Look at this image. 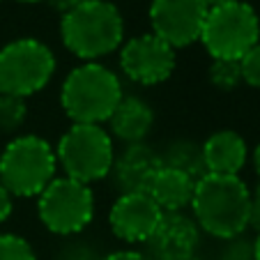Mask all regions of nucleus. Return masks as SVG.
<instances>
[{
	"instance_id": "nucleus-8",
	"label": "nucleus",
	"mask_w": 260,
	"mask_h": 260,
	"mask_svg": "<svg viewBox=\"0 0 260 260\" xmlns=\"http://www.w3.org/2000/svg\"><path fill=\"white\" fill-rule=\"evenodd\" d=\"M40 219L55 235H76L94 214L92 189L72 177H53L49 187L40 193Z\"/></svg>"
},
{
	"instance_id": "nucleus-14",
	"label": "nucleus",
	"mask_w": 260,
	"mask_h": 260,
	"mask_svg": "<svg viewBox=\"0 0 260 260\" xmlns=\"http://www.w3.org/2000/svg\"><path fill=\"white\" fill-rule=\"evenodd\" d=\"M203 159L212 175H237L246 161V143L233 129H221L205 141Z\"/></svg>"
},
{
	"instance_id": "nucleus-2",
	"label": "nucleus",
	"mask_w": 260,
	"mask_h": 260,
	"mask_svg": "<svg viewBox=\"0 0 260 260\" xmlns=\"http://www.w3.org/2000/svg\"><path fill=\"white\" fill-rule=\"evenodd\" d=\"M60 32L64 46L74 55L83 60H97L120 46L124 23L113 3L85 0L83 5L64 14Z\"/></svg>"
},
{
	"instance_id": "nucleus-17",
	"label": "nucleus",
	"mask_w": 260,
	"mask_h": 260,
	"mask_svg": "<svg viewBox=\"0 0 260 260\" xmlns=\"http://www.w3.org/2000/svg\"><path fill=\"white\" fill-rule=\"evenodd\" d=\"M159 157H161V166L175 168V171L193 177L196 182L207 175L205 159H203V145H196V143H191V141L171 143L166 152L159 154Z\"/></svg>"
},
{
	"instance_id": "nucleus-23",
	"label": "nucleus",
	"mask_w": 260,
	"mask_h": 260,
	"mask_svg": "<svg viewBox=\"0 0 260 260\" xmlns=\"http://www.w3.org/2000/svg\"><path fill=\"white\" fill-rule=\"evenodd\" d=\"M249 226L260 231V184L255 189V193L251 196V216H249Z\"/></svg>"
},
{
	"instance_id": "nucleus-26",
	"label": "nucleus",
	"mask_w": 260,
	"mask_h": 260,
	"mask_svg": "<svg viewBox=\"0 0 260 260\" xmlns=\"http://www.w3.org/2000/svg\"><path fill=\"white\" fill-rule=\"evenodd\" d=\"M49 3L55 7V10H60V12H64V14H67V12L76 10L79 5H83L85 0H49Z\"/></svg>"
},
{
	"instance_id": "nucleus-18",
	"label": "nucleus",
	"mask_w": 260,
	"mask_h": 260,
	"mask_svg": "<svg viewBox=\"0 0 260 260\" xmlns=\"http://www.w3.org/2000/svg\"><path fill=\"white\" fill-rule=\"evenodd\" d=\"M25 99L0 92V132H16L25 122Z\"/></svg>"
},
{
	"instance_id": "nucleus-19",
	"label": "nucleus",
	"mask_w": 260,
	"mask_h": 260,
	"mask_svg": "<svg viewBox=\"0 0 260 260\" xmlns=\"http://www.w3.org/2000/svg\"><path fill=\"white\" fill-rule=\"evenodd\" d=\"M210 81L214 88L231 92L242 83L240 60H214L210 67Z\"/></svg>"
},
{
	"instance_id": "nucleus-7",
	"label": "nucleus",
	"mask_w": 260,
	"mask_h": 260,
	"mask_svg": "<svg viewBox=\"0 0 260 260\" xmlns=\"http://www.w3.org/2000/svg\"><path fill=\"white\" fill-rule=\"evenodd\" d=\"M55 58L46 44L37 40H16L0 51V92L28 97L40 92L51 81Z\"/></svg>"
},
{
	"instance_id": "nucleus-27",
	"label": "nucleus",
	"mask_w": 260,
	"mask_h": 260,
	"mask_svg": "<svg viewBox=\"0 0 260 260\" xmlns=\"http://www.w3.org/2000/svg\"><path fill=\"white\" fill-rule=\"evenodd\" d=\"M231 3H237V0H205V5L210 7H221V5H231Z\"/></svg>"
},
{
	"instance_id": "nucleus-15",
	"label": "nucleus",
	"mask_w": 260,
	"mask_h": 260,
	"mask_svg": "<svg viewBox=\"0 0 260 260\" xmlns=\"http://www.w3.org/2000/svg\"><path fill=\"white\" fill-rule=\"evenodd\" d=\"M193 191H196V180L168 166L159 168L147 187L150 198L157 203L161 212H182L191 205Z\"/></svg>"
},
{
	"instance_id": "nucleus-13",
	"label": "nucleus",
	"mask_w": 260,
	"mask_h": 260,
	"mask_svg": "<svg viewBox=\"0 0 260 260\" xmlns=\"http://www.w3.org/2000/svg\"><path fill=\"white\" fill-rule=\"evenodd\" d=\"M159 168H161V157L152 147L134 143L124 150L118 161H113L115 184L122 193H147V187Z\"/></svg>"
},
{
	"instance_id": "nucleus-24",
	"label": "nucleus",
	"mask_w": 260,
	"mask_h": 260,
	"mask_svg": "<svg viewBox=\"0 0 260 260\" xmlns=\"http://www.w3.org/2000/svg\"><path fill=\"white\" fill-rule=\"evenodd\" d=\"M12 214V193L0 184V223Z\"/></svg>"
},
{
	"instance_id": "nucleus-22",
	"label": "nucleus",
	"mask_w": 260,
	"mask_h": 260,
	"mask_svg": "<svg viewBox=\"0 0 260 260\" xmlns=\"http://www.w3.org/2000/svg\"><path fill=\"white\" fill-rule=\"evenodd\" d=\"M223 260H253V244L242 242L235 237V242H233L226 249V253H223Z\"/></svg>"
},
{
	"instance_id": "nucleus-28",
	"label": "nucleus",
	"mask_w": 260,
	"mask_h": 260,
	"mask_svg": "<svg viewBox=\"0 0 260 260\" xmlns=\"http://www.w3.org/2000/svg\"><path fill=\"white\" fill-rule=\"evenodd\" d=\"M253 166H255V173L260 175V143H258V147L253 150Z\"/></svg>"
},
{
	"instance_id": "nucleus-30",
	"label": "nucleus",
	"mask_w": 260,
	"mask_h": 260,
	"mask_svg": "<svg viewBox=\"0 0 260 260\" xmlns=\"http://www.w3.org/2000/svg\"><path fill=\"white\" fill-rule=\"evenodd\" d=\"M21 3H37V0H21Z\"/></svg>"
},
{
	"instance_id": "nucleus-10",
	"label": "nucleus",
	"mask_w": 260,
	"mask_h": 260,
	"mask_svg": "<svg viewBox=\"0 0 260 260\" xmlns=\"http://www.w3.org/2000/svg\"><path fill=\"white\" fill-rule=\"evenodd\" d=\"M122 72L141 85H154L166 81L175 69V49L154 32L134 37L120 53Z\"/></svg>"
},
{
	"instance_id": "nucleus-21",
	"label": "nucleus",
	"mask_w": 260,
	"mask_h": 260,
	"mask_svg": "<svg viewBox=\"0 0 260 260\" xmlns=\"http://www.w3.org/2000/svg\"><path fill=\"white\" fill-rule=\"evenodd\" d=\"M240 69L244 83H249L251 88H260V42L240 58Z\"/></svg>"
},
{
	"instance_id": "nucleus-16",
	"label": "nucleus",
	"mask_w": 260,
	"mask_h": 260,
	"mask_svg": "<svg viewBox=\"0 0 260 260\" xmlns=\"http://www.w3.org/2000/svg\"><path fill=\"white\" fill-rule=\"evenodd\" d=\"M154 122L152 108L147 106L143 99L138 97H124L120 99V104L115 106V111L108 118V124L113 129V134L120 138V141L129 143H141L143 138L150 134Z\"/></svg>"
},
{
	"instance_id": "nucleus-1",
	"label": "nucleus",
	"mask_w": 260,
	"mask_h": 260,
	"mask_svg": "<svg viewBox=\"0 0 260 260\" xmlns=\"http://www.w3.org/2000/svg\"><path fill=\"white\" fill-rule=\"evenodd\" d=\"M191 207L205 233L219 240H235L249 226L251 191L237 175L207 173L196 182Z\"/></svg>"
},
{
	"instance_id": "nucleus-12",
	"label": "nucleus",
	"mask_w": 260,
	"mask_h": 260,
	"mask_svg": "<svg viewBox=\"0 0 260 260\" xmlns=\"http://www.w3.org/2000/svg\"><path fill=\"white\" fill-rule=\"evenodd\" d=\"M164 212L150 198V193H122L111 207V228L124 242H145L157 228Z\"/></svg>"
},
{
	"instance_id": "nucleus-6",
	"label": "nucleus",
	"mask_w": 260,
	"mask_h": 260,
	"mask_svg": "<svg viewBox=\"0 0 260 260\" xmlns=\"http://www.w3.org/2000/svg\"><path fill=\"white\" fill-rule=\"evenodd\" d=\"M55 159L67 177L90 184L113 171V141L99 124H74L60 138Z\"/></svg>"
},
{
	"instance_id": "nucleus-5",
	"label": "nucleus",
	"mask_w": 260,
	"mask_h": 260,
	"mask_svg": "<svg viewBox=\"0 0 260 260\" xmlns=\"http://www.w3.org/2000/svg\"><path fill=\"white\" fill-rule=\"evenodd\" d=\"M260 40V21L253 7L237 0L207 12L201 42L214 60H240Z\"/></svg>"
},
{
	"instance_id": "nucleus-20",
	"label": "nucleus",
	"mask_w": 260,
	"mask_h": 260,
	"mask_svg": "<svg viewBox=\"0 0 260 260\" xmlns=\"http://www.w3.org/2000/svg\"><path fill=\"white\" fill-rule=\"evenodd\" d=\"M0 260H37L35 251L23 237L0 235Z\"/></svg>"
},
{
	"instance_id": "nucleus-25",
	"label": "nucleus",
	"mask_w": 260,
	"mask_h": 260,
	"mask_svg": "<svg viewBox=\"0 0 260 260\" xmlns=\"http://www.w3.org/2000/svg\"><path fill=\"white\" fill-rule=\"evenodd\" d=\"M102 260H150L145 253L141 251H118V253H111Z\"/></svg>"
},
{
	"instance_id": "nucleus-11",
	"label": "nucleus",
	"mask_w": 260,
	"mask_h": 260,
	"mask_svg": "<svg viewBox=\"0 0 260 260\" xmlns=\"http://www.w3.org/2000/svg\"><path fill=\"white\" fill-rule=\"evenodd\" d=\"M201 242L198 223L182 212H164L152 235L145 240L150 260H193Z\"/></svg>"
},
{
	"instance_id": "nucleus-4",
	"label": "nucleus",
	"mask_w": 260,
	"mask_h": 260,
	"mask_svg": "<svg viewBox=\"0 0 260 260\" xmlns=\"http://www.w3.org/2000/svg\"><path fill=\"white\" fill-rule=\"evenodd\" d=\"M55 152L40 136L14 138L0 154V184L14 196H40L55 177Z\"/></svg>"
},
{
	"instance_id": "nucleus-29",
	"label": "nucleus",
	"mask_w": 260,
	"mask_h": 260,
	"mask_svg": "<svg viewBox=\"0 0 260 260\" xmlns=\"http://www.w3.org/2000/svg\"><path fill=\"white\" fill-rule=\"evenodd\" d=\"M253 260H260V235H258V240L253 242Z\"/></svg>"
},
{
	"instance_id": "nucleus-9",
	"label": "nucleus",
	"mask_w": 260,
	"mask_h": 260,
	"mask_svg": "<svg viewBox=\"0 0 260 260\" xmlns=\"http://www.w3.org/2000/svg\"><path fill=\"white\" fill-rule=\"evenodd\" d=\"M207 12L205 0H152L150 21L157 37L180 49L201 40Z\"/></svg>"
},
{
	"instance_id": "nucleus-3",
	"label": "nucleus",
	"mask_w": 260,
	"mask_h": 260,
	"mask_svg": "<svg viewBox=\"0 0 260 260\" xmlns=\"http://www.w3.org/2000/svg\"><path fill=\"white\" fill-rule=\"evenodd\" d=\"M122 99L120 79L104 64L88 62L76 67L62 83L64 113L74 124H99L111 118Z\"/></svg>"
}]
</instances>
